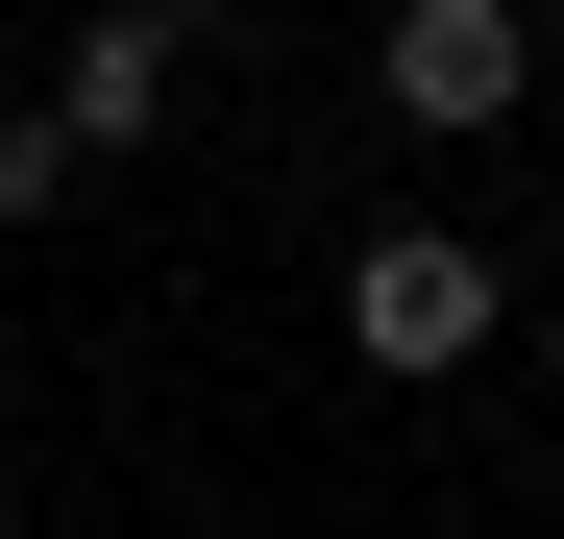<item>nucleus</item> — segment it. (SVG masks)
<instances>
[{
    "mask_svg": "<svg viewBox=\"0 0 564 539\" xmlns=\"http://www.w3.org/2000/svg\"><path fill=\"white\" fill-rule=\"evenodd\" d=\"M344 343H368V369H466V343H491V245H466V221H368Z\"/></svg>",
    "mask_w": 564,
    "mask_h": 539,
    "instance_id": "obj_1",
    "label": "nucleus"
},
{
    "mask_svg": "<svg viewBox=\"0 0 564 539\" xmlns=\"http://www.w3.org/2000/svg\"><path fill=\"white\" fill-rule=\"evenodd\" d=\"M393 123H516L540 99V0H393Z\"/></svg>",
    "mask_w": 564,
    "mask_h": 539,
    "instance_id": "obj_2",
    "label": "nucleus"
},
{
    "mask_svg": "<svg viewBox=\"0 0 564 539\" xmlns=\"http://www.w3.org/2000/svg\"><path fill=\"white\" fill-rule=\"evenodd\" d=\"M172 74H197V25H172V0H99V25L50 50V99H25V123H50V147H148V123H172Z\"/></svg>",
    "mask_w": 564,
    "mask_h": 539,
    "instance_id": "obj_3",
    "label": "nucleus"
},
{
    "mask_svg": "<svg viewBox=\"0 0 564 539\" xmlns=\"http://www.w3.org/2000/svg\"><path fill=\"white\" fill-rule=\"evenodd\" d=\"M50 197H74V147H50V123H25V99H0V245H25V221H50Z\"/></svg>",
    "mask_w": 564,
    "mask_h": 539,
    "instance_id": "obj_4",
    "label": "nucleus"
},
{
    "mask_svg": "<svg viewBox=\"0 0 564 539\" xmlns=\"http://www.w3.org/2000/svg\"><path fill=\"white\" fill-rule=\"evenodd\" d=\"M540 369H564V295H540Z\"/></svg>",
    "mask_w": 564,
    "mask_h": 539,
    "instance_id": "obj_5",
    "label": "nucleus"
}]
</instances>
